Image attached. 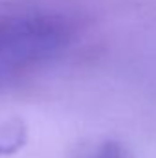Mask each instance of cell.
<instances>
[{
	"label": "cell",
	"instance_id": "7a4b0ae2",
	"mask_svg": "<svg viewBox=\"0 0 156 158\" xmlns=\"http://www.w3.org/2000/svg\"><path fill=\"white\" fill-rule=\"evenodd\" d=\"M26 142V127L20 119L13 118L0 123V156L11 155Z\"/></svg>",
	"mask_w": 156,
	"mask_h": 158
},
{
	"label": "cell",
	"instance_id": "6da1fadb",
	"mask_svg": "<svg viewBox=\"0 0 156 158\" xmlns=\"http://www.w3.org/2000/svg\"><path fill=\"white\" fill-rule=\"evenodd\" d=\"M74 39V24L59 13H22L0 19V79L61 53Z\"/></svg>",
	"mask_w": 156,
	"mask_h": 158
},
{
	"label": "cell",
	"instance_id": "3957f363",
	"mask_svg": "<svg viewBox=\"0 0 156 158\" xmlns=\"http://www.w3.org/2000/svg\"><path fill=\"white\" fill-rule=\"evenodd\" d=\"M90 158H127V155H125V151L117 143L107 142V143H103Z\"/></svg>",
	"mask_w": 156,
	"mask_h": 158
}]
</instances>
